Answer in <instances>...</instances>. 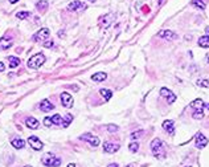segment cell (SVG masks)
Here are the masks:
<instances>
[{"label": "cell", "instance_id": "cell-1", "mask_svg": "<svg viewBox=\"0 0 209 167\" xmlns=\"http://www.w3.org/2000/svg\"><path fill=\"white\" fill-rule=\"evenodd\" d=\"M151 150H152V153H154L155 157H158V158H164V155H166V153H164V147H163V142L160 141L159 138H155L154 141L151 142Z\"/></svg>", "mask_w": 209, "mask_h": 167}, {"label": "cell", "instance_id": "cell-2", "mask_svg": "<svg viewBox=\"0 0 209 167\" xmlns=\"http://www.w3.org/2000/svg\"><path fill=\"white\" fill-rule=\"evenodd\" d=\"M45 62V56L42 53H37L35 56H32V57L28 60V68H31V69H37L42 65V64Z\"/></svg>", "mask_w": 209, "mask_h": 167}, {"label": "cell", "instance_id": "cell-3", "mask_svg": "<svg viewBox=\"0 0 209 167\" xmlns=\"http://www.w3.org/2000/svg\"><path fill=\"white\" fill-rule=\"evenodd\" d=\"M41 162H42V165H45L48 167H58L60 165H61V159L57 158V157H54V155L50 154V153H48V154L44 155L42 159H41Z\"/></svg>", "mask_w": 209, "mask_h": 167}, {"label": "cell", "instance_id": "cell-4", "mask_svg": "<svg viewBox=\"0 0 209 167\" xmlns=\"http://www.w3.org/2000/svg\"><path fill=\"white\" fill-rule=\"evenodd\" d=\"M28 143H29L32 149L36 150V151L42 150V147H44V143L41 142V139H38L36 135H31V137L28 138Z\"/></svg>", "mask_w": 209, "mask_h": 167}, {"label": "cell", "instance_id": "cell-5", "mask_svg": "<svg viewBox=\"0 0 209 167\" xmlns=\"http://www.w3.org/2000/svg\"><path fill=\"white\" fill-rule=\"evenodd\" d=\"M79 138H81L82 141L89 142L93 147H97V146L99 145V138H98V137H95V135H93V134H90V133H85V134H82Z\"/></svg>", "mask_w": 209, "mask_h": 167}, {"label": "cell", "instance_id": "cell-6", "mask_svg": "<svg viewBox=\"0 0 209 167\" xmlns=\"http://www.w3.org/2000/svg\"><path fill=\"white\" fill-rule=\"evenodd\" d=\"M207 143H208V139H207V137L203 133H197V134H196V137H195V146L197 147V149H204V147L207 146Z\"/></svg>", "mask_w": 209, "mask_h": 167}, {"label": "cell", "instance_id": "cell-7", "mask_svg": "<svg viewBox=\"0 0 209 167\" xmlns=\"http://www.w3.org/2000/svg\"><path fill=\"white\" fill-rule=\"evenodd\" d=\"M160 94L167 99L168 103H174L176 101V94H174V91L167 89V87H162V89H160Z\"/></svg>", "mask_w": 209, "mask_h": 167}, {"label": "cell", "instance_id": "cell-8", "mask_svg": "<svg viewBox=\"0 0 209 167\" xmlns=\"http://www.w3.org/2000/svg\"><path fill=\"white\" fill-rule=\"evenodd\" d=\"M50 35V31L48 29V28H42V29H40L37 33L33 36V40L35 41H45V40L49 37Z\"/></svg>", "mask_w": 209, "mask_h": 167}, {"label": "cell", "instance_id": "cell-9", "mask_svg": "<svg viewBox=\"0 0 209 167\" xmlns=\"http://www.w3.org/2000/svg\"><path fill=\"white\" fill-rule=\"evenodd\" d=\"M61 102H62L64 106L69 109V107L73 106L74 99H73V97H72L69 93H66V91H62V94H61Z\"/></svg>", "mask_w": 209, "mask_h": 167}, {"label": "cell", "instance_id": "cell-10", "mask_svg": "<svg viewBox=\"0 0 209 167\" xmlns=\"http://www.w3.org/2000/svg\"><path fill=\"white\" fill-rule=\"evenodd\" d=\"M158 36H159V37H162V39H166V40H176V39H179V36L176 35L175 32L168 31V29L160 31L159 33H158Z\"/></svg>", "mask_w": 209, "mask_h": 167}, {"label": "cell", "instance_id": "cell-11", "mask_svg": "<svg viewBox=\"0 0 209 167\" xmlns=\"http://www.w3.org/2000/svg\"><path fill=\"white\" fill-rule=\"evenodd\" d=\"M103 150L108 154H112L115 151L119 150V145L118 143H112V142H105L103 143Z\"/></svg>", "mask_w": 209, "mask_h": 167}, {"label": "cell", "instance_id": "cell-12", "mask_svg": "<svg viewBox=\"0 0 209 167\" xmlns=\"http://www.w3.org/2000/svg\"><path fill=\"white\" fill-rule=\"evenodd\" d=\"M25 125H27V127H29V129L36 130V129H38L40 122H38L36 118H33V117H28V118L25 119Z\"/></svg>", "mask_w": 209, "mask_h": 167}, {"label": "cell", "instance_id": "cell-13", "mask_svg": "<svg viewBox=\"0 0 209 167\" xmlns=\"http://www.w3.org/2000/svg\"><path fill=\"white\" fill-rule=\"evenodd\" d=\"M163 129L166 130L168 134L174 135V134H175V126H174V121H172V119H168V121H164V122H163Z\"/></svg>", "mask_w": 209, "mask_h": 167}, {"label": "cell", "instance_id": "cell-14", "mask_svg": "<svg viewBox=\"0 0 209 167\" xmlns=\"http://www.w3.org/2000/svg\"><path fill=\"white\" fill-rule=\"evenodd\" d=\"M40 109L42 111H45V113H48V111H52L54 109V105L50 101H48V99H42L41 103H40Z\"/></svg>", "mask_w": 209, "mask_h": 167}, {"label": "cell", "instance_id": "cell-15", "mask_svg": "<svg viewBox=\"0 0 209 167\" xmlns=\"http://www.w3.org/2000/svg\"><path fill=\"white\" fill-rule=\"evenodd\" d=\"M82 8H86V4L85 3H81V2H73L68 6V9L69 11H78V9H82Z\"/></svg>", "mask_w": 209, "mask_h": 167}, {"label": "cell", "instance_id": "cell-16", "mask_svg": "<svg viewBox=\"0 0 209 167\" xmlns=\"http://www.w3.org/2000/svg\"><path fill=\"white\" fill-rule=\"evenodd\" d=\"M11 46H12L11 39H7V37H2V39H0V49H2V50H7V49H9Z\"/></svg>", "mask_w": 209, "mask_h": 167}, {"label": "cell", "instance_id": "cell-17", "mask_svg": "<svg viewBox=\"0 0 209 167\" xmlns=\"http://www.w3.org/2000/svg\"><path fill=\"white\" fill-rule=\"evenodd\" d=\"M11 145L15 147V149H24L25 147V141H23L21 138H15L12 139Z\"/></svg>", "mask_w": 209, "mask_h": 167}, {"label": "cell", "instance_id": "cell-18", "mask_svg": "<svg viewBox=\"0 0 209 167\" xmlns=\"http://www.w3.org/2000/svg\"><path fill=\"white\" fill-rule=\"evenodd\" d=\"M106 78H107V74L106 73H95V74L91 76V80H93V81H95V82H102Z\"/></svg>", "mask_w": 209, "mask_h": 167}, {"label": "cell", "instance_id": "cell-19", "mask_svg": "<svg viewBox=\"0 0 209 167\" xmlns=\"http://www.w3.org/2000/svg\"><path fill=\"white\" fill-rule=\"evenodd\" d=\"M199 46L201 48H209V36H203L199 39Z\"/></svg>", "mask_w": 209, "mask_h": 167}, {"label": "cell", "instance_id": "cell-20", "mask_svg": "<svg viewBox=\"0 0 209 167\" xmlns=\"http://www.w3.org/2000/svg\"><path fill=\"white\" fill-rule=\"evenodd\" d=\"M8 61H9V68H16L20 65V58L15 57V56H9L8 57Z\"/></svg>", "mask_w": 209, "mask_h": 167}, {"label": "cell", "instance_id": "cell-21", "mask_svg": "<svg viewBox=\"0 0 209 167\" xmlns=\"http://www.w3.org/2000/svg\"><path fill=\"white\" fill-rule=\"evenodd\" d=\"M99 93H101V95L105 99H106V101H108V99L112 97V91L108 90V89H101V90H99Z\"/></svg>", "mask_w": 209, "mask_h": 167}, {"label": "cell", "instance_id": "cell-22", "mask_svg": "<svg viewBox=\"0 0 209 167\" xmlns=\"http://www.w3.org/2000/svg\"><path fill=\"white\" fill-rule=\"evenodd\" d=\"M50 118H52V123H53V125H62V122H64V118L60 114H56Z\"/></svg>", "mask_w": 209, "mask_h": 167}, {"label": "cell", "instance_id": "cell-23", "mask_svg": "<svg viewBox=\"0 0 209 167\" xmlns=\"http://www.w3.org/2000/svg\"><path fill=\"white\" fill-rule=\"evenodd\" d=\"M192 6L199 8V9H205V3L203 0H192Z\"/></svg>", "mask_w": 209, "mask_h": 167}, {"label": "cell", "instance_id": "cell-24", "mask_svg": "<svg viewBox=\"0 0 209 167\" xmlns=\"http://www.w3.org/2000/svg\"><path fill=\"white\" fill-rule=\"evenodd\" d=\"M36 8H37L38 11L46 9V8H48V2H46V0H40V2L36 3Z\"/></svg>", "mask_w": 209, "mask_h": 167}, {"label": "cell", "instance_id": "cell-25", "mask_svg": "<svg viewBox=\"0 0 209 167\" xmlns=\"http://www.w3.org/2000/svg\"><path fill=\"white\" fill-rule=\"evenodd\" d=\"M72 121H73V115L72 114H65V119H64V122H62V127H68Z\"/></svg>", "mask_w": 209, "mask_h": 167}, {"label": "cell", "instance_id": "cell-26", "mask_svg": "<svg viewBox=\"0 0 209 167\" xmlns=\"http://www.w3.org/2000/svg\"><path fill=\"white\" fill-rule=\"evenodd\" d=\"M28 16H31V12H28V11H24V12H17V13H16V17H17V19H20V20L27 19Z\"/></svg>", "mask_w": 209, "mask_h": 167}, {"label": "cell", "instance_id": "cell-27", "mask_svg": "<svg viewBox=\"0 0 209 167\" xmlns=\"http://www.w3.org/2000/svg\"><path fill=\"white\" fill-rule=\"evenodd\" d=\"M192 117H193L195 119H201V118L204 117V113H203V110H200V109L195 110V111H193V114H192Z\"/></svg>", "mask_w": 209, "mask_h": 167}, {"label": "cell", "instance_id": "cell-28", "mask_svg": "<svg viewBox=\"0 0 209 167\" xmlns=\"http://www.w3.org/2000/svg\"><path fill=\"white\" fill-rule=\"evenodd\" d=\"M128 149H130L131 153H136V151L139 150V145H138V142H132V143H130Z\"/></svg>", "mask_w": 209, "mask_h": 167}, {"label": "cell", "instance_id": "cell-29", "mask_svg": "<svg viewBox=\"0 0 209 167\" xmlns=\"http://www.w3.org/2000/svg\"><path fill=\"white\" fill-rule=\"evenodd\" d=\"M197 85L203 86V87H209V80H199Z\"/></svg>", "mask_w": 209, "mask_h": 167}, {"label": "cell", "instance_id": "cell-30", "mask_svg": "<svg viewBox=\"0 0 209 167\" xmlns=\"http://www.w3.org/2000/svg\"><path fill=\"white\" fill-rule=\"evenodd\" d=\"M106 129H107L108 131H110V133H116V131L119 130V127L116 126V125H107V126H106Z\"/></svg>", "mask_w": 209, "mask_h": 167}, {"label": "cell", "instance_id": "cell-31", "mask_svg": "<svg viewBox=\"0 0 209 167\" xmlns=\"http://www.w3.org/2000/svg\"><path fill=\"white\" fill-rule=\"evenodd\" d=\"M203 105H204L203 99H195V101L191 103V106H192V107H197V106H203Z\"/></svg>", "mask_w": 209, "mask_h": 167}, {"label": "cell", "instance_id": "cell-32", "mask_svg": "<svg viewBox=\"0 0 209 167\" xmlns=\"http://www.w3.org/2000/svg\"><path fill=\"white\" fill-rule=\"evenodd\" d=\"M140 135H143V130H139V131H134V133H131V138L132 139H136V138H140Z\"/></svg>", "mask_w": 209, "mask_h": 167}, {"label": "cell", "instance_id": "cell-33", "mask_svg": "<svg viewBox=\"0 0 209 167\" xmlns=\"http://www.w3.org/2000/svg\"><path fill=\"white\" fill-rule=\"evenodd\" d=\"M44 125H45V126H52V125H53V123H52V118L46 117L45 119H44Z\"/></svg>", "mask_w": 209, "mask_h": 167}, {"label": "cell", "instance_id": "cell-34", "mask_svg": "<svg viewBox=\"0 0 209 167\" xmlns=\"http://www.w3.org/2000/svg\"><path fill=\"white\" fill-rule=\"evenodd\" d=\"M53 45H54V43H53V41H48V43H44V46H45V48H52Z\"/></svg>", "mask_w": 209, "mask_h": 167}, {"label": "cell", "instance_id": "cell-35", "mask_svg": "<svg viewBox=\"0 0 209 167\" xmlns=\"http://www.w3.org/2000/svg\"><path fill=\"white\" fill-rule=\"evenodd\" d=\"M4 69H6V65L3 62H0V72H4Z\"/></svg>", "mask_w": 209, "mask_h": 167}, {"label": "cell", "instance_id": "cell-36", "mask_svg": "<svg viewBox=\"0 0 209 167\" xmlns=\"http://www.w3.org/2000/svg\"><path fill=\"white\" fill-rule=\"evenodd\" d=\"M108 167H119L116 163H111V165H108Z\"/></svg>", "mask_w": 209, "mask_h": 167}, {"label": "cell", "instance_id": "cell-37", "mask_svg": "<svg viewBox=\"0 0 209 167\" xmlns=\"http://www.w3.org/2000/svg\"><path fill=\"white\" fill-rule=\"evenodd\" d=\"M17 2H19V0H9L11 4H15V3H17Z\"/></svg>", "mask_w": 209, "mask_h": 167}, {"label": "cell", "instance_id": "cell-38", "mask_svg": "<svg viewBox=\"0 0 209 167\" xmlns=\"http://www.w3.org/2000/svg\"><path fill=\"white\" fill-rule=\"evenodd\" d=\"M68 167H75V165H74V163H69V165H68Z\"/></svg>", "mask_w": 209, "mask_h": 167}, {"label": "cell", "instance_id": "cell-39", "mask_svg": "<svg viewBox=\"0 0 209 167\" xmlns=\"http://www.w3.org/2000/svg\"><path fill=\"white\" fill-rule=\"evenodd\" d=\"M205 32H207V33L209 35V27H207V28H205Z\"/></svg>", "mask_w": 209, "mask_h": 167}, {"label": "cell", "instance_id": "cell-40", "mask_svg": "<svg viewBox=\"0 0 209 167\" xmlns=\"http://www.w3.org/2000/svg\"><path fill=\"white\" fill-rule=\"evenodd\" d=\"M204 106H205V107H207V109L209 110V103H205V105H204Z\"/></svg>", "mask_w": 209, "mask_h": 167}, {"label": "cell", "instance_id": "cell-41", "mask_svg": "<svg viewBox=\"0 0 209 167\" xmlns=\"http://www.w3.org/2000/svg\"><path fill=\"white\" fill-rule=\"evenodd\" d=\"M207 60H208V64H209V54L207 56Z\"/></svg>", "mask_w": 209, "mask_h": 167}, {"label": "cell", "instance_id": "cell-42", "mask_svg": "<svg viewBox=\"0 0 209 167\" xmlns=\"http://www.w3.org/2000/svg\"><path fill=\"white\" fill-rule=\"evenodd\" d=\"M127 167H134V165H128Z\"/></svg>", "mask_w": 209, "mask_h": 167}, {"label": "cell", "instance_id": "cell-43", "mask_svg": "<svg viewBox=\"0 0 209 167\" xmlns=\"http://www.w3.org/2000/svg\"><path fill=\"white\" fill-rule=\"evenodd\" d=\"M162 2H163V0H159V3H162Z\"/></svg>", "mask_w": 209, "mask_h": 167}, {"label": "cell", "instance_id": "cell-44", "mask_svg": "<svg viewBox=\"0 0 209 167\" xmlns=\"http://www.w3.org/2000/svg\"><path fill=\"white\" fill-rule=\"evenodd\" d=\"M90 2H95V0H90Z\"/></svg>", "mask_w": 209, "mask_h": 167}, {"label": "cell", "instance_id": "cell-45", "mask_svg": "<svg viewBox=\"0 0 209 167\" xmlns=\"http://www.w3.org/2000/svg\"><path fill=\"white\" fill-rule=\"evenodd\" d=\"M25 167H31V166H25Z\"/></svg>", "mask_w": 209, "mask_h": 167}]
</instances>
